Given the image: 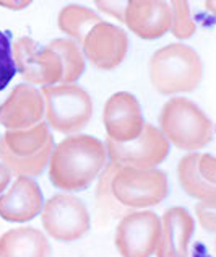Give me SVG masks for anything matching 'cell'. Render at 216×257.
<instances>
[{
    "mask_svg": "<svg viewBox=\"0 0 216 257\" xmlns=\"http://www.w3.org/2000/svg\"><path fill=\"white\" fill-rule=\"evenodd\" d=\"M107 165L106 145L85 134L64 139L54 148L49 161V178L57 189L77 192L86 189Z\"/></svg>",
    "mask_w": 216,
    "mask_h": 257,
    "instance_id": "1",
    "label": "cell"
},
{
    "mask_svg": "<svg viewBox=\"0 0 216 257\" xmlns=\"http://www.w3.org/2000/svg\"><path fill=\"white\" fill-rule=\"evenodd\" d=\"M148 77L154 90L166 96L190 93L201 83L203 64L192 47L180 43L167 44L151 56Z\"/></svg>",
    "mask_w": 216,
    "mask_h": 257,
    "instance_id": "2",
    "label": "cell"
},
{
    "mask_svg": "<svg viewBox=\"0 0 216 257\" xmlns=\"http://www.w3.org/2000/svg\"><path fill=\"white\" fill-rule=\"evenodd\" d=\"M54 148L49 125L44 122L31 128L7 131L0 139V163L17 178H33L43 174L49 166Z\"/></svg>",
    "mask_w": 216,
    "mask_h": 257,
    "instance_id": "3",
    "label": "cell"
},
{
    "mask_svg": "<svg viewBox=\"0 0 216 257\" xmlns=\"http://www.w3.org/2000/svg\"><path fill=\"white\" fill-rule=\"evenodd\" d=\"M159 131L179 150L195 153L213 140L211 119L193 101L174 96L167 99L159 112Z\"/></svg>",
    "mask_w": 216,
    "mask_h": 257,
    "instance_id": "4",
    "label": "cell"
},
{
    "mask_svg": "<svg viewBox=\"0 0 216 257\" xmlns=\"http://www.w3.org/2000/svg\"><path fill=\"white\" fill-rule=\"evenodd\" d=\"M47 125L60 134H75L88 125L93 116V101L78 85L43 86Z\"/></svg>",
    "mask_w": 216,
    "mask_h": 257,
    "instance_id": "5",
    "label": "cell"
},
{
    "mask_svg": "<svg viewBox=\"0 0 216 257\" xmlns=\"http://www.w3.org/2000/svg\"><path fill=\"white\" fill-rule=\"evenodd\" d=\"M167 176L158 168L124 166L112 179V192L120 205L133 210L161 204L167 195Z\"/></svg>",
    "mask_w": 216,
    "mask_h": 257,
    "instance_id": "6",
    "label": "cell"
},
{
    "mask_svg": "<svg viewBox=\"0 0 216 257\" xmlns=\"http://www.w3.org/2000/svg\"><path fill=\"white\" fill-rule=\"evenodd\" d=\"M44 231L51 238L70 242L88 233L91 216L82 199L73 194H56L44 204L41 212Z\"/></svg>",
    "mask_w": 216,
    "mask_h": 257,
    "instance_id": "7",
    "label": "cell"
},
{
    "mask_svg": "<svg viewBox=\"0 0 216 257\" xmlns=\"http://www.w3.org/2000/svg\"><path fill=\"white\" fill-rule=\"evenodd\" d=\"M104 145L109 161L122 168H156L169 153V142L161 134L159 127L151 124H145L141 134L130 142L122 144L107 139Z\"/></svg>",
    "mask_w": 216,
    "mask_h": 257,
    "instance_id": "8",
    "label": "cell"
},
{
    "mask_svg": "<svg viewBox=\"0 0 216 257\" xmlns=\"http://www.w3.org/2000/svg\"><path fill=\"white\" fill-rule=\"evenodd\" d=\"M161 236V218L150 210H133L119 220L116 247L122 257H151Z\"/></svg>",
    "mask_w": 216,
    "mask_h": 257,
    "instance_id": "9",
    "label": "cell"
},
{
    "mask_svg": "<svg viewBox=\"0 0 216 257\" xmlns=\"http://www.w3.org/2000/svg\"><path fill=\"white\" fill-rule=\"evenodd\" d=\"M13 57L17 70L33 85H57L64 75L62 60L49 47L39 46L31 38L23 36L13 43Z\"/></svg>",
    "mask_w": 216,
    "mask_h": 257,
    "instance_id": "10",
    "label": "cell"
},
{
    "mask_svg": "<svg viewBox=\"0 0 216 257\" xmlns=\"http://www.w3.org/2000/svg\"><path fill=\"white\" fill-rule=\"evenodd\" d=\"M82 46L85 57L96 69L112 70L125 59L129 38L120 26L101 22L88 33Z\"/></svg>",
    "mask_w": 216,
    "mask_h": 257,
    "instance_id": "11",
    "label": "cell"
},
{
    "mask_svg": "<svg viewBox=\"0 0 216 257\" xmlns=\"http://www.w3.org/2000/svg\"><path fill=\"white\" fill-rule=\"evenodd\" d=\"M103 122L107 139L122 144L137 139L145 127L138 99L127 91L114 93L104 104Z\"/></svg>",
    "mask_w": 216,
    "mask_h": 257,
    "instance_id": "12",
    "label": "cell"
},
{
    "mask_svg": "<svg viewBox=\"0 0 216 257\" xmlns=\"http://www.w3.org/2000/svg\"><path fill=\"white\" fill-rule=\"evenodd\" d=\"M43 93L31 85H18L0 106V124L7 131H22L41 124L44 117Z\"/></svg>",
    "mask_w": 216,
    "mask_h": 257,
    "instance_id": "13",
    "label": "cell"
},
{
    "mask_svg": "<svg viewBox=\"0 0 216 257\" xmlns=\"http://www.w3.org/2000/svg\"><path fill=\"white\" fill-rule=\"evenodd\" d=\"M124 23L135 36L153 41L171 31V7L163 0H130L125 5Z\"/></svg>",
    "mask_w": 216,
    "mask_h": 257,
    "instance_id": "14",
    "label": "cell"
},
{
    "mask_svg": "<svg viewBox=\"0 0 216 257\" xmlns=\"http://www.w3.org/2000/svg\"><path fill=\"white\" fill-rule=\"evenodd\" d=\"M41 187L30 176H18L9 191L0 195V216L12 223H25L43 212Z\"/></svg>",
    "mask_w": 216,
    "mask_h": 257,
    "instance_id": "15",
    "label": "cell"
},
{
    "mask_svg": "<svg viewBox=\"0 0 216 257\" xmlns=\"http://www.w3.org/2000/svg\"><path fill=\"white\" fill-rule=\"evenodd\" d=\"M195 229L192 215L184 207H171L161 216V236L156 257H188V246Z\"/></svg>",
    "mask_w": 216,
    "mask_h": 257,
    "instance_id": "16",
    "label": "cell"
},
{
    "mask_svg": "<svg viewBox=\"0 0 216 257\" xmlns=\"http://www.w3.org/2000/svg\"><path fill=\"white\" fill-rule=\"evenodd\" d=\"M49 241L38 228H13L0 236V257H49Z\"/></svg>",
    "mask_w": 216,
    "mask_h": 257,
    "instance_id": "17",
    "label": "cell"
},
{
    "mask_svg": "<svg viewBox=\"0 0 216 257\" xmlns=\"http://www.w3.org/2000/svg\"><path fill=\"white\" fill-rule=\"evenodd\" d=\"M200 153H187L180 158L177 165L179 184L188 197L203 202V204H214L216 202V184L206 181L198 170Z\"/></svg>",
    "mask_w": 216,
    "mask_h": 257,
    "instance_id": "18",
    "label": "cell"
},
{
    "mask_svg": "<svg viewBox=\"0 0 216 257\" xmlns=\"http://www.w3.org/2000/svg\"><path fill=\"white\" fill-rule=\"evenodd\" d=\"M103 20L99 18L98 13L86 9V7L72 4L65 5L59 13L57 25L59 30L65 33L69 39L75 41L78 44H83L86 35L90 33L94 26L99 25Z\"/></svg>",
    "mask_w": 216,
    "mask_h": 257,
    "instance_id": "19",
    "label": "cell"
},
{
    "mask_svg": "<svg viewBox=\"0 0 216 257\" xmlns=\"http://www.w3.org/2000/svg\"><path fill=\"white\" fill-rule=\"evenodd\" d=\"M49 49H52L62 60L64 75L60 83L62 85H73L77 80L83 75L85 72V59L83 52L78 47L75 41L69 38H57L47 44Z\"/></svg>",
    "mask_w": 216,
    "mask_h": 257,
    "instance_id": "20",
    "label": "cell"
},
{
    "mask_svg": "<svg viewBox=\"0 0 216 257\" xmlns=\"http://www.w3.org/2000/svg\"><path fill=\"white\" fill-rule=\"evenodd\" d=\"M120 168L122 166L109 161V163L104 166V170L101 171L98 186H96V204L99 207V210L106 216H109V218H122L124 215L130 213L129 208H125L124 205L119 204L112 192V179Z\"/></svg>",
    "mask_w": 216,
    "mask_h": 257,
    "instance_id": "21",
    "label": "cell"
},
{
    "mask_svg": "<svg viewBox=\"0 0 216 257\" xmlns=\"http://www.w3.org/2000/svg\"><path fill=\"white\" fill-rule=\"evenodd\" d=\"M171 7V33L177 39H188L195 35L197 26L192 18L190 5L185 0L169 2Z\"/></svg>",
    "mask_w": 216,
    "mask_h": 257,
    "instance_id": "22",
    "label": "cell"
},
{
    "mask_svg": "<svg viewBox=\"0 0 216 257\" xmlns=\"http://www.w3.org/2000/svg\"><path fill=\"white\" fill-rule=\"evenodd\" d=\"M15 73L17 64L13 57V47L10 44V35L0 31V91L5 90Z\"/></svg>",
    "mask_w": 216,
    "mask_h": 257,
    "instance_id": "23",
    "label": "cell"
},
{
    "mask_svg": "<svg viewBox=\"0 0 216 257\" xmlns=\"http://www.w3.org/2000/svg\"><path fill=\"white\" fill-rule=\"evenodd\" d=\"M195 216H197L201 228L210 233H216V202L214 204L198 202L195 205Z\"/></svg>",
    "mask_w": 216,
    "mask_h": 257,
    "instance_id": "24",
    "label": "cell"
},
{
    "mask_svg": "<svg viewBox=\"0 0 216 257\" xmlns=\"http://www.w3.org/2000/svg\"><path fill=\"white\" fill-rule=\"evenodd\" d=\"M198 170L201 173V176L206 179L216 184V157L213 155H200V160H198Z\"/></svg>",
    "mask_w": 216,
    "mask_h": 257,
    "instance_id": "25",
    "label": "cell"
},
{
    "mask_svg": "<svg viewBox=\"0 0 216 257\" xmlns=\"http://www.w3.org/2000/svg\"><path fill=\"white\" fill-rule=\"evenodd\" d=\"M125 5L124 2H96V7L101 9L104 13L116 17L119 22L124 23V15H125Z\"/></svg>",
    "mask_w": 216,
    "mask_h": 257,
    "instance_id": "26",
    "label": "cell"
},
{
    "mask_svg": "<svg viewBox=\"0 0 216 257\" xmlns=\"http://www.w3.org/2000/svg\"><path fill=\"white\" fill-rule=\"evenodd\" d=\"M10 179H12L10 171L0 163V195L7 191V187H9V184H10Z\"/></svg>",
    "mask_w": 216,
    "mask_h": 257,
    "instance_id": "27",
    "label": "cell"
},
{
    "mask_svg": "<svg viewBox=\"0 0 216 257\" xmlns=\"http://www.w3.org/2000/svg\"><path fill=\"white\" fill-rule=\"evenodd\" d=\"M0 5L5 7V9H12V10H22L25 7H28L30 2H12V0H5V2H0Z\"/></svg>",
    "mask_w": 216,
    "mask_h": 257,
    "instance_id": "28",
    "label": "cell"
},
{
    "mask_svg": "<svg viewBox=\"0 0 216 257\" xmlns=\"http://www.w3.org/2000/svg\"><path fill=\"white\" fill-rule=\"evenodd\" d=\"M205 9L211 13V15L216 17V0H208V2H205Z\"/></svg>",
    "mask_w": 216,
    "mask_h": 257,
    "instance_id": "29",
    "label": "cell"
},
{
    "mask_svg": "<svg viewBox=\"0 0 216 257\" xmlns=\"http://www.w3.org/2000/svg\"><path fill=\"white\" fill-rule=\"evenodd\" d=\"M214 252H216V238H214Z\"/></svg>",
    "mask_w": 216,
    "mask_h": 257,
    "instance_id": "30",
    "label": "cell"
}]
</instances>
